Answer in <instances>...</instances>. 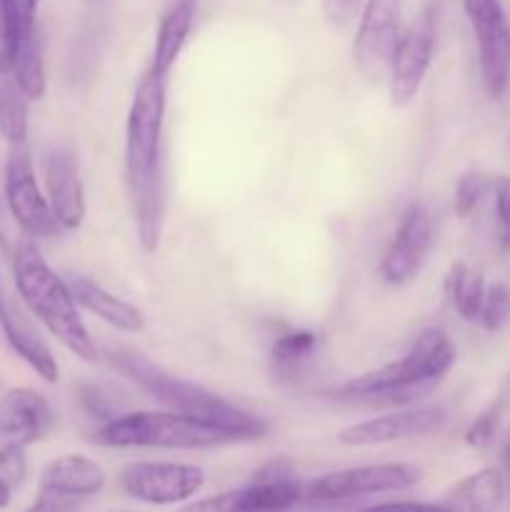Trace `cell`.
<instances>
[{
	"mask_svg": "<svg viewBox=\"0 0 510 512\" xmlns=\"http://www.w3.org/2000/svg\"><path fill=\"white\" fill-rule=\"evenodd\" d=\"M168 78L145 70L135 85L125 118V180L133 200L140 248L153 255L165 223L163 130L168 105Z\"/></svg>",
	"mask_w": 510,
	"mask_h": 512,
	"instance_id": "1",
	"label": "cell"
},
{
	"mask_svg": "<svg viewBox=\"0 0 510 512\" xmlns=\"http://www.w3.org/2000/svg\"><path fill=\"white\" fill-rule=\"evenodd\" d=\"M103 358L120 375H125L130 383L138 385L145 395H150L155 403L163 405L165 410L203 420V423L213 425V428L230 435L235 443L260 440L268 433V423L263 418L228 403L225 398L210 393L208 388L193 383V380H185L168 373V370L160 368L158 363L145 358L138 350L125 348V345H108L103 350Z\"/></svg>",
	"mask_w": 510,
	"mask_h": 512,
	"instance_id": "2",
	"label": "cell"
},
{
	"mask_svg": "<svg viewBox=\"0 0 510 512\" xmlns=\"http://www.w3.org/2000/svg\"><path fill=\"white\" fill-rule=\"evenodd\" d=\"M458 360L453 340L440 328H428L413 340L403 358L345 380L333 390L343 403H388L405 408L428 395Z\"/></svg>",
	"mask_w": 510,
	"mask_h": 512,
	"instance_id": "3",
	"label": "cell"
},
{
	"mask_svg": "<svg viewBox=\"0 0 510 512\" xmlns=\"http://www.w3.org/2000/svg\"><path fill=\"white\" fill-rule=\"evenodd\" d=\"M13 275L25 308L45 325V330L83 363H98L100 350L80 318L68 280L50 268L30 238L20 240L15 248Z\"/></svg>",
	"mask_w": 510,
	"mask_h": 512,
	"instance_id": "4",
	"label": "cell"
},
{
	"mask_svg": "<svg viewBox=\"0 0 510 512\" xmlns=\"http://www.w3.org/2000/svg\"><path fill=\"white\" fill-rule=\"evenodd\" d=\"M100 448H163V450H210L235 443L230 435L203 420L170 410H135L100 423L90 435Z\"/></svg>",
	"mask_w": 510,
	"mask_h": 512,
	"instance_id": "5",
	"label": "cell"
},
{
	"mask_svg": "<svg viewBox=\"0 0 510 512\" xmlns=\"http://www.w3.org/2000/svg\"><path fill=\"white\" fill-rule=\"evenodd\" d=\"M305 498L290 460L275 458L250 478L248 485L228 493L185 503L178 512H288Z\"/></svg>",
	"mask_w": 510,
	"mask_h": 512,
	"instance_id": "6",
	"label": "cell"
},
{
	"mask_svg": "<svg viewBox=\"0 0 510 512\" xmlns=\"http://www.w3.org/2000/svg\"><path fill=\"white\" fill-rule=\"evenodd\" d=\"M423 480V470L410 463L358 465L325 473L305 485V498L313 503H343V500L368 498V495L400 493Z\"/></svg>",
	"mask_w": 510,
	"mask_h": 512,
	"instance_id": "7",
	"label": "cell"
},
{
	"mask_svg": "<svg viewBox=\"0 0 510 512\" xmlns=\"http://www.w3.org/2000/svg\"><path fill=\"white\" fill-rule=\"evenodd\" d=\"M478 45L480 80L488 98L500 100L510 88V20L500 0H460Z\"/></svg>",
	"mask_w": 510,
	"mask_h": 512,
	"instance_id": "8",
	"label": "cell"
},
{
	"mask_svg": "<svg viewBox=\"0 0 510 512\" xmlns=\"http://www.w3.org/2000/svg\"><path fill=\"white\" fill-rule=\"evenodd\" d=\"M400 8H403V0H365L360 10L358 33L353 40V60L360 75L370 83L388 80L395 48L403 35Z\"/></svg>",
	"mask_w": 510,
	"mask_h": 512,
	"instance_id": "9",
	"label": "cell"
},
{
	"mask_svg": "<svg viewBox=\"0 0 510 512\" xmlns=\"http://www.w3.org/2000/svg\"><path fill=\"white\" fill-rule=\"evenodd\" d=\"M435 55L433 10H423L403 30L388 70V95L393 108H408L418 98Z\"/></svg>",
	"mask_w": 510,
	"mask_h": 512,
	"instance_id": "10",
	"label": "cell"
},
{
	"mask_svg": "<svg viewBox=\"0 0 510 512\" xmlns=\"http://www.w3.org/2000/svg\"><path fill=\"white\" fill-rule=\"evenodd\" d=\"M205 473L188 463H130L120 470V488L145 505H180L200 493Z\"/></svg>",
	"mask_w": 510,
	"mask_h": 512,
	"instance_id": "11",
	"label": "cell"
},
{
	"mask_svg": "<svg viewBox=\"0 0 510 512\" xmlns=\"http://www.w3.org/2000/svg\"><path fill=\"white\" fill-rule=\"evenodd\" d=\"M5 198L15 223L28 238H55L63 233L55 223L48 198L35 180L33 160L25 145L10 148L8 165H5Z\"/></svg>",
	"mask_w": 510,
	"mask_h": 512,
	"instance_id": "12",
	"label": "cell"
},
{
	"mask_svg": "<svg viewBox=\"0 0 510 512\" xmlns=\"http://www.w3.org/2000/svg\"><path fill=\"white\" fill-rule=\"evenodd\" d=\"M445 425V410L440 405H405L383 415L353 423L335 435L340 445L348 448H370V445L400 443V440L425 438L438 433Z\"/></svg>",
	"mask_w": 510,
	"mask_h": 512,
	"instance_id": "13",
	"label": "cell"
},
{
	"mask_svg": "<svg viewBox=\"0 0 510 512\" xmlns=\"http://www.w3.org/2000/svg\"><path fill=\"white\" fill-rule=\"evenodd\" d=\"M433 248V223L423 203H410L400 215L393 240L380 258V280L390 288H403L413 283Z\"/></svg>",
	"mask_w": 510,
	"mask_h": 512,
	"instance_id": "14",
	"label": "cell"
},
{
	"mask_svg": "<svg viewBox=\"0 0 510 512\" xmlns=\"http://www.w3.org/2000/svg\"><path fill=\"white\" fill-rule=\"evenodd\" d=\"M45 198L60 230H78L85 220V188L78 160L68 148H50L43 160Z\"/></svg>",
	"mask_w": 510,
	"mask_h": 512,
	"instance_id": "15",
	"label": "cell"
},
{
	"mask_svg": "<svg viewBox=\"0 0 510 512\" xmlns=\"http://www.w3.org/2000/svg\"><path fill=\"white\" fill-rule=\"evenodd\" d=\"M53 428L48 400L30 388H13L0 398V445L25 448L38 443Z\"/></svg>",
	"mask_w": 510,
	"mask_h": 512,
	"instance_id": "16",
	"label": "cell"
},
{
	"mask_svg": "<svg viewBox=\"0 0 510 512\" xmlns=\"http://www.w3.org/2000/svg\"><path fill=\"white\" fill-rule=\"evenodd\" d=\"M103 485L105 473L95 460L85 455H60L50 460L40 473L38 498L78 505L80 500L98 495Z\"/></svg>",
	"mask_w": 510,
	"mask_h": 512,
	"instance_id": "17",
	"label": "cell"
},
{
	"mask_svg": "<svg viewBox=\"0 0 510 512\" xmlns=\"http://www.w3.org/2000/svg\"><path fill=\"white\" fill-rule=\"evenodd\" d=\"M68 285L78 308L88 310V313L95 315L100 323L110 325V328L128 335L143 333L145 330V315L138 305L118 298V295L110 293L108 288H103V285L95 283V280L85 278V275H73V278L68 280Z\"/></svg>",
	"mask_w": 510,
	"mask_h": 512,
	"instance_id": "18",
	"label": "cell"
},
{
	"mask_svg": "<svg viewBox=\"0 0 510 512\" xmlns=\"http://www.w3.org/2000/svg\"><path fill=\"white\" fill-rule=\"evenodd\" d=\"M195 8H198V0H175L160 18L153 60H150V70L160 78H168L170 70L178 63L180 53L190 38V30H193Z\"/></svg>",
	"mask_w": 510,
	"mask_h": 512,
	"instance_id": "19",
	"label": "cell"
},
{
	"mask_svg": "<svg viewBox=\"0 0 510 512\" xmlns=\"http://www.w3.org/2000/svg\"><path fill=\"white\" fill-rule=\"evenodd\" d=\"M0 325H3V333L8 345L13 348V353L18 355L23 363H28L45 383H58L60 380V368L58 360H55L50 345L40 338L33 330V325L28 320H23V315L15 313L10 305H3V313H0Z\"/></svg>",
	"mask_w": 510,
	"mask_h": 512,
	"instance_id": "20",
	"label": "cell"
},
{
	"mask_svg": "<svg viewBox=\"0 0 510 512\" xmlns=\"http://www.w3.org/2000/svg\"><path fill=\"white\" fill-rule=\"evenodd\" d=\"M505 498V478L500 470L483 468L448 490L443 503L453 512H498Z\"/></svg>",
	"mask_w": 510,
	"mask_h": 512,
	"instance_id": "21",
	"label": "cell"
},
{
	"mask_svg": "<svg viewBox=\"0 0 510 512\" xmlns=\"http://www.w3.org/2000/svg\"><path fill=\"white\" fill-rule=\"evenodd\" d=\"M315 350H318V335L310 330H293L285 333L270 345V375L278 383H290L300 370L313 360Z\"/></svg>",
	"mask_w": 510,
	"mask_h": 512,
	"instance_id": "22",
	"label": "cell"
},
{
	"mask_svg": "<svg viewBox=\"0 0 510 512\" xmlns=\"http://www.w3.org/2000/svg\"><path fill=\"white\" fill-rule=\"evenodd\" d=\"M485 290L488 288H485V278L480 270L468 263L450 265L448 275H445V295L465 323H475L480 318Z\"/></svg>",
	"mask_w": 510,
	"mask_h": 512,
	"instance_id": "23",
	"label": "cell"
},
{
	"mask_svg": "<svg viewBox=\"0 0 510 512\" xmlns=\"http://www.w3.org/2000/svg\"><path fill=\"white\" fill-rule=\"evenodd\" d=\"M28 100H40L45 95V65H43V53H40V40L38 33L33 38H25L20 43L18 55H15L13 70L8 75Z\"/></svg>",
	"mask_w": 510,
	"mask_h": 512,
	"instance_id": "24",
	"label": "cell"
},
{
	"mask_svg": "<svg viewBox=\"0 0 510 512\" xmlns=\"http://www.w3.org/2000/svg\"><path fill=\"white\" fill-rule=\"evenodd\" d=\"M0 135L10 148L28 138V98L10 78H0Z\"/></svg>",
	"mask_w": 510,
	"mask_h": 512,
	"instance_id": "25",
	"label": "cell"
},
{
	"mask_svg": "<svg viewBox=\"0 0 510 512\" xmlns=\"http://www.w3.org/2000/svg\"><path fill=\"white\" fill-rule=\"evenodd\" d=\"M485 193H488V178H485L480 170H468V173L460 175L458 185H455V198H453L455 215L468 220L470 215L480 208Z\"/></svg>",
	"mask_w": 510,
	"mask_h": 512,
	"instance_id": "26",
	"label": "cell"
},
{
	"mask_svg": "<svg viewBox=\"0 0 510 512\" xmlns=\"http://www.w3.org/2000/svg\"><path fill=\"white\" fill-rule=\"evenodd\" d=\"M478 323L488 333H500L510 325V288L503 283H495L485 290L483 310H480Z\"/></svg>",
	"mask_w": 510,
	"mask_h": 512,
	"instance_id": "27",
	"label": "cell"
},
{
	"mask_svg": "<svg viewBox=\"0 0 510 512\" xmlns=\"http://www.w3.org/2000/svg\"><path fill=\"white\" fill-rule=\"evenodd\" d=\"M500 415H503V408L498 405H490L488 410L478 415L473 423L465 430V445L473 450H485L495 443V435L500 430Z\"/></svg>",
	"mask_w": 510,
	"mask_h": 512,
	"instance_id": "28",
	"label": "cell"
},
{
	"mask_svg": "<svg viewBox=\"0 0 510 512\" xmlns=\"http://www.w3.org/2000/svg\"><path fill=\"white\" fill-rule=\"evenodd\" d=\"M495 225H498L500 248L510 250V175H498L493 183Z\"/></svg>",
	"mask_w": 510,
	"mask_h": 512,
	"instance_id": "29",
	"label": "cell"
},
{
	"mask_svg": "<svg viewBox=\"0 0 510 512\" xmlns=\"http://www.w3.org/2000/svg\"><path fill=\"white\" fill-rule=\"evenodd\" d=\"M365 0H320V10H323L325 23L333 30H345L360 18Z\"/></svg>",
	"mask_w": 510,
	"mask_h": 512,
	"instance_id": "30",
	"label": "cell"
},
{
	"mask_svg": "<svg viewBox=\"0 0 510 512\" xmlns=\"http://www.w3.org/2000/svg\"><path fill=\"white\" fill-rule=\"evenodd\" d=\"M25 473H28V465H25L23 448L0 445V483H5L13 490L23 483Z\"/></svg>",
	"mask_w": 510,
	"mask_h": 512,
	"instance_id": "31",
	"label": "cell"
},
{
	"mask_svg": "<svg viewBox=\"0 0 510 512\" xmlns=\"http://www.w3.org/2000/svg\"><path fill=\"white\" fill-rule=\"evenodd\" d=\"M358 512H453L445 503H380Z\"/></svg>",
	"mask_w": 510,
	"mask_h": 512,
	"instance_id": "32",
	"label": "cell"
},
{
	"mask_svg": "<svg viewBox=\"0 0 510 512\" xmlns=\"http://www.w3.org/2000/svg\"><path fill=\"white\" fill-rule=\"evenodd\" d=\"M75 508H78V505L58 503V500L50 498H35V503L25 512H75Z\"/></svg>",
	"mask_w": 510,
	"mask_h": 512,
	"instance_id": "33",
	"label": "cell"
},
{
	"mask_svg": "<svg viewBox=\"0 0 510 512\" xmlns=\"http://www.w3.org/2000/svg\"><path fill=\"white\" fill-rule=\"evenodd\" d=\"M10 495H13V490H10L5 483H0V510L8 508V505H10Z\"/></svg>",
	"mask_w": 510,
	"mask_h": 512,
	"instance_id": "34",
	"label": "cell"
},
{
	"mask_svg": "<svg viewBox=\"0 0 510 512\" xmlns=\"http://www.w3.org/2000/svg\"><path fill=\"white\" fill-rule=\"evenodd\" d=\"M503 465H505V473H508V485H510V438L503 448Z\"/></svg>",
	"mask_w": 510,
	"mask_h": 512,
	"instance_id": "35",
	"label": "cell"
},
{
	"mask_svg": "<svg viewBox=\"0 0 510 512\" xmlns=\"http://www.w3.org/2000/svg\"><path fill=\"white\" fill-rule=\"evenodd\" d=\"M275 3H280V5H295V3H300V0H275Z\"/></svg>",
	"mask_w": 510,
	"mask_h": 512,
	"instance_id": "36",
	"label": "cell"
},
{
	"mask_svg": "<svg viewBox=\"0 0 510 512\" xmlns=\"http://www.w3.org/2000/svg\"><path fill=\"white\" fill-rule=\"evenodd\" d=\"M3 305H5V303H3V300H0V313H3Z\"/></svg>",
	"mask_w": 510,
	"mask_h": 512,
	"instance_id": "37",
	"label": "cell"
}]
</instances>
